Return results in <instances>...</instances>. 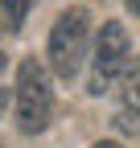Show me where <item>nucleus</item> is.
<instances>
[{
    "label": "nucleus",
    "instance_id": "f257e3e1",
    "mask_svg": "<svg viewBox=\"0 0 140 148\" xmlns=\"http://www.w3.org/2000/svg\"><path fill=\"white\" fill-rule=\"evenodd\" d=\"M86 37H91V16L82 8H66L49 33V66L58 78H74L86 58Z\"/></svg>",
    "mask_w": 140,
    "mask_h": 148
},
{
    "label": "nucleus",
    "instance_id": "f03ea898",
    "mask_svg": "<svg viewBox=\"0 0 140 148\" xmlns=\"http://www.w3.org/2000/svg\"><path fill=\"white\" fill-rule=\"evenodd\" d=\"M54 115V90H49V78L41 62H21L16 70V119H21V132H41Z\"/></svg>",
    "mask_w": 140,
    "mask_h": 148
},
{
    "label": "nucleus",
    "instance_id": "7ed1b4c3",
    "mask_svg": "<svg viewBox=\"0 0 140 148\" xmlns=\"http://www.w3.org/2000/svg\"><path fill=\"white\" fill-rule=\"evenodd\" d=\"M128 29L119 25V21H107L99 33V45H95V70H91V95H103L111 82H115V74L128 66Z\"/></svg>",
    "mask_w": 140,
    "mask_h": 148
},
{
    "label": "nucleus",
    "instance_id": "20e7f679",
    "mask_svg": "<svg viewBox=\"0 0 140 148\" xmlns=\"http://www.w3.org/2000/svg\"><path fill=\"white\" fill-rule=\"evenodd\" d=\"M124 111L140 119V58L124 70Z\"/></svg>",
    "mask_w": 140,
    "mask_h": 148
},
{
    "label": "nucleus",
    "instance_id": "39448f33",
    "mask_svg": "<svg viewBox=\"0 0 140 148\" xmlns=\"http://www.w3.org/2000/svg\"><path fill=\"white\" fill-rule=\"evenodd\" d=\"M33 0H0V16H4V29H21L25 25V12H29Z\"/></svg>",
    "mask_w": 140,
    "mask_h": 148
},
{
    "label": "nucleus",
    "instance_id": "423d86ee",
    "mask_svg": "<svg viewBox=\"0 0 140 148\" xmlns=\"http://www.w3.org/2000/svg\"><path fill=\"white\" fill-rule=\"evenodd\" d=\"M95 148H124V144H115V140H99Z\"/></svg>",
    "mask_w": 140,
    "mask_h": 148
},
{
    "label": "nucleus",
    "instance_id": "0eeeda50",
    "mask_svg": "<svg viewBox=\"0 0 140 148\" xmlns=\"http://www.w3.org/2000/svg\"><path fill=\"white\" fill-rule=\"evenodd\" d=\"M124 4H128V8H132V12L140 16V0H124Z\"/></svg>",
    "mask_w": 140,
    "mask_h": 148
},
{
    "label": "nucleus",
    "instance_id": "6e6552de",
    "mask_svg": "<svg viewBox=\"0 0 140 148\" xmlns=\"http://www.w3.org/2000/svg\"><path fill=\"white\" fill-rule=\"evenodd\" d=\"M4 103H8V95H4V90H0V115H4Z\"/></svg>",
    "mask_w": 140,
    "mask_h": 148
},
{
    "label": "nucleus",
    "instance_id": "1a4fd4ad",
    "mask_svg": "<svg viewBox=\"0 0 140 148\" xmlns=\"http://www.w3.org/2000/svg\"><path fill=\"white\" fill-rule=\"evenodd\" d=\"M0 70H4V53H0Z\"/></svg>",
    "mask_w": 140,
    "mask_h": 148
}]
</instances>
